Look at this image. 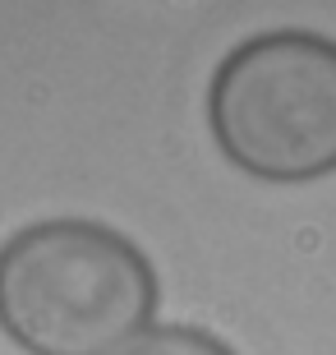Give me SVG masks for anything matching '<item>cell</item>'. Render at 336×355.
I'll use <instances>...</instances> for the list:
<instances>
[{
	"label": "cell",
	"instance_id": "7a4b0ae2",
	"mask_svg": "<svg viewBox=\"0 0 336 355\" xmlns=\"http://www.w3.org/2000/svg\"><path fill=\"white\" fill-rule=\"evenodd\" d=\"M207 120L221 153L258 180L336 171V42L304 28L240 42L212 74Z\"/></svg>",
	"mask_w": 336,
	"mask_h": 355
},
{
	"label": "cell",
	"instance_id": "6da1fadb",
	"mask_svg": "<svg viewBox=\"0 0 336 355\" xmlns=\"http://www.w3.org/2000/svg\"><path fill=\"white\" fill-rule=\"evenodd\" d=\"M152 314L148 254L102 222H33L0 245V332L28 355H116Z\"/></svg>",
	"mask_w": 336,
	"mask_h": 355
},
{
	"label": "cell",
	"instance_id": "3957f363",
	"mask_svg": "<svg viewBox=\"0 0 336 355\" xmlns=\"http://www.w3.org/2000/svg\"><path fill=\"white\" fill-rule=\"evenodd\" d=\"M116 355H235L231 346L212 337L203 328H189V323H161V328L139 332L130 346H120Z\"/></svg>",
	"mask_w": 336,
	"mask_h": 355
}]
</instances>
